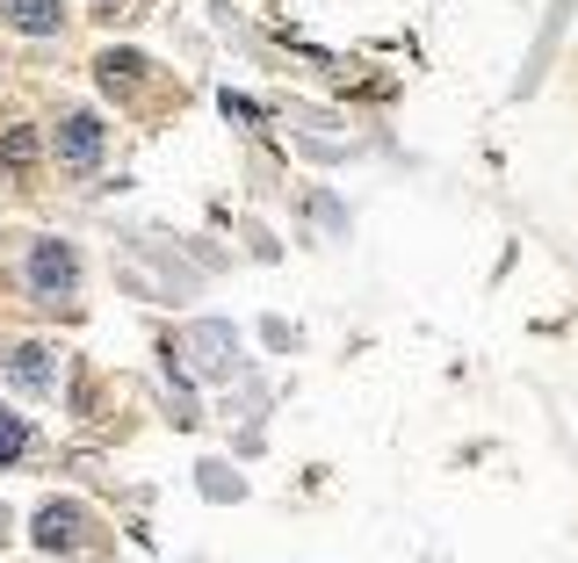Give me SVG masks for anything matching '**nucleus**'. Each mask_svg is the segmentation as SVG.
Masks as SVG:
<instances>
[{"mask_svg": "<svg viewBox=\"0 0 578 563\" xmlns=\"http://www.w3.org/2000/svg\"><path fill=\"white\" fill-rule=\"evenodd\" d=\"M30 290L44 296V304H66V296L80 290V254H72L66 239H36L30 246Z\"/></svg>", "mask_w": 578, "mask_h": 563, "instance_id": "1", "label": "nucleus"}, {"mask_svg": "<svg viewBox=\"0 0 578 563\" xmlns=\"http://www.w3.org/2000/svg\"><path fill=\"white\" fill-rule=\"evenodd\" d=\"M231 361H239V333L231 325H195L189 333V369L195 375H231Z\"/></svg>", "mask_w": 578, "mask_h": 563, "instance_id": "2", "label": "nucleus"}, {"mask_svg": "<svg viewBox=\"0 0 578 563\" xmlns=\"http://www.w3.org/2000/svg\"><path fill=\"white\" fill-rule=\"evenodd\" d=\"M94 159H102V116H66L58 123V167H72V173H94Z\"/></svg>", "mask_w": 578, "mask_h": 563, "instance_id": "3", "label": "nucleus"}, {"mask_svg": "<svg viewBox=\"0 0 578 563\" xmlns=\"http://www.w3.org/2000/svg\"><path fill=\"white\" fill-rule=\"evenodd\" d=\"M0 15L15 22L22 36H52L58 30V0H0Z\"/></svg>", "mask_w": 578, "mask_h": 563, "instance_id": "4", "label": "nucleus"}, {"mask_svg": "<svg viewBox=\"0 0 578 563\" xmlns=\"http://www.w3.org/2000/svg\"><path fill=\"white\" fill-rule=\"evenodd\" d=\"M36 542L44 549H72L80 542V506H44L36 513Z\"/></svg>", "mask_w": 578, "mask_h": 563, "instance_id": "5", "label": "nucleus"}, {"mask_svg": "<svg viewBox=\"0 0 578 563\" xmlns=\"http://www.w3.org/2000/svg\"><path fill=\"white\" fill-rule=\"evenodd\" d=\"M8 375H15L22 391H52V347H15V354H8Z\"/></svg>", "mask_w": 578, "mask_h": 563, "instance_id": "6", "label": "nucleus"}, {"mask_svg": "<svg viewBox=\"0 0 578 563\" xmlns=\"http://www.w3.org/2000/svg\"><path fill=\"white\" fill-rule=\"evenodd\" d=\"M0 167H8V173L36 167V131H30V123H8V131H0Z\"/></svg>", "mask_w": 578, "mask_h": 563, "instance_id": "7", "label": "nucleus"}, {"mask_svg": "<svg viewBox=\"0 0 578 563\" xmlns=\"http://www.w3.org/2000/svg\"><path fill=\"white\" fill-rule=\"evenodd\" d=\"M145 58L138 52H102V87H138Z\"/></svg>", "mask_w": 578, "mask_h": 563, "instance_id": "8", "label": "nucleus"}, {"mask_svg": "<svg viewBox=\"0 0 578 563\" xmlns=\"http://www.w3.org/2000/svg\"><path fill=\"white\" fill-rule=\"evenodd\" d=\"M22 448H30V427H22L15 412H0V462H15Z\"/></svg>", "mask_w": 578, "mask_h": 563, "instance_id": "9", "label": "nucleus"}, {"mask_svg": "<svg viewBox=\"0 0 578 563\" xmlns=\"http://www.w3.org/2000/svg\"><path fill=\"white\" fill-rule=\"evenodd\" d=\"M203 492H211V498H239V477H225V470H211V477H203Z\"/></svg>", "mask_w": 578, "mask_h": 563, "instance_id": "10", "label": "nucleus"}, {"mask_svg": "<svg viewBox=\"0 0 578 563\" xmlns=\"http://www.w3.org/2000/svg\"><path fill=\"white\" fill-rule=\"evenodd\" d=\"M0 542H8V513H0Z\"/></svg>", "mask_w": 578, "mask_h": 563, "instance_id": "11", "label": "nucleus"}]
</instances>
